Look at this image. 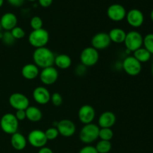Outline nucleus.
<instances>
[{
	"label": "nucleus",
	"mask_w": 153,
	"mask_h": 153,
	"mask_svg": "<svg viewBox=\"0 0 153 153\" xmlns=\"http://www.w3.org/2000/svg\"><path fill=\"white\" fill-rule=\"evenodd\" d=\"M55 58L53 52L46 46L35 49L32 55L34 64L41 69L53 66Z\"/></svg>",
	"instance_id": "nucleus-1"
},
{
	"label": "nucleus",
	"mask_w": 153,
	"mask_h": 153,
	"mask_svg": "<svg viewBox=\"0 0 153 153\" xmlns=\"http://www.w3.org/2000/svg\"><path fill=\"white\" fill-rule=\"evenodd\" d=\"M100 127L95 123H89L84 125L79 132V139L82 143L90 145L99 138Z\"/></svg>",
	"instance_id": "nucleus-2"
},
{
	"label": "nucleus",
	"mask_w": 153,
	"mask_h": 153,
	"mask_svg": "<svg viewBox=\"0 0 153 153\" xmlns=\"http://www.w3.org/2000/svg\"><path fill=\"white\" fill-rule=\"evenodd\" d=\"M49 32L44 28L37 30H32L28 35V42L30 45L35 49L45 47L49 43Z\"/></svg>",
	"instance_id": "nucleus-3"
},
{
	"label": "nucleus",
	"mask_w": 153,
	"mask_h": 153,
	"mask_svg": "<svg viewBox=\"0 0 153 153\" xmlns=\"http://www.w3.org/2000/svg\"><path fill=\"white\" fill-rule=\"evenodd\" d=\"M0 127L3 132L11 135L17 132L19 128V121L13 114L6 113L0 120Z\"/></svg>",
	"instance_id": "nucleus-4"
},
{
	"label": "nucleus",
	"mask_w": 153,
	"mask_h": 153,
	"mask_svg": "<svg viewBox=\"0 0 153 153\" xmlns=\"http://www.w3.org/2000/svg\"><path fill=\"white\" fill-rule=\"evenodd\" d=\"M143 37L139 31H131L126 33L124 43L127 50L134 52L143 46Z\"/></svg>",
	"instance_id": "nucleus-5"
},
{
	"label": "nucleus",
	"mask_w": 153,
	"mask_h": 153,
	"mask_svg": "<svg viewBox=\"0 0 153 153\" xmlns=\"http://www.w3.org/2000/svg\"><path fill=\"white\" fill-rule=\"evenodd\" d=\"M100 58V54L98 50L92 46L86 47L82 51L80 55L81 64L85 67H90L96 65Z\"/></svg>",
	"instance_id": "nucleus-6"
},
{
	"label": "nucleus",
	"mask_w": 153,
	"mask_h": 153,
	"mask_svg": "<svg viewBox=\"0 0 153 153\" xmlns=\"http://www.w3.org/2000/svg\"><path fill=\"white\" fill-rule=\"evenodd\" d=\"M27 141L33 147L40 149L43 146H46L48 140L44 131L40 129H34L28 134Z\"/></svg>",
	"instance_id": "nucleus-7"
},
{
	"label": "nucleus",
	"mask_w": 153,
	"mask_h": 153,
	"mask_svg": "<svg viewBox=\"0 0 153 153\" xmlns=\"http://www.w3.org/2000/svg\"><path fill=\"white\" fill-rule=\"evenodd\" d=\"M122 67L124 71L131 76H136L140 73L142 70L141 63L139 62L134 56H127L123 60Z\"/></svg>",
	"instance_id": "nucleus-8"
},
{
	"label": "nucleus",
	"mask_w": 153,
	"mask_h": 153,
	"mask_svg": "<svg viewBox=\"0 0 153 153\" xmlns=\"http://www.w3.org/2000/svg\"><path fill=\"white\" fill-rule=\"evenodd\" d=\"M9 104L10 105L17 110H25L29 106V100L28 97L21 93H13L9 97Z\"/></svg>",
	"instance_id": "nucleus-9"
},
{
	"label": "nucleus",
	"mask_w": 153,
	"mask_h": 153,
	"mask_svg": "<svg viewBox=\"0 0 153 153\" xmlns=\"http://www.w3.org/2000/svg\"><path fill=\"white\" fill-rule=\"evenodd\" d=\"M40 80L44 85H52L58 79V71L53 66L42 69L40 72Z\"/></svg>",
	"instance_id": "nucleus-10"
},
{
	"label": "nucleus",
	"mask_w": 153,
	"mask_h": 153,
	"mask_svg": "<svg viewBox=\"0 0 153 153\" xmlns=\"http://www.w3.org/2000/svg\"><path fill=\"white\" fill-rule=\"evenodd\" d=\"M111 39L108 33L99 32L96 34L91 40V46L97 50H103L110 46Z\"/></svg>",
	"instance_id": "nucleus-11"
},
{
	"label": "nucleus",
	"mask_w": 153,
	"mask_h": 153,
	"mask_svg": "<svg viewBox=\"0 0 153 153\" xmlns=\"http://www.w3.org/2000/svg\"><path fill=\"white\" fill-rule=\"evenodd\" d=\"M126 19L130 26L133 28H139L144 22V15L139 9L133 8L127 12Z\"/></svg>",
	"instance_id": "nucleus-12"
},
{
	"label": "nucleus",
	"mask_w": 153,
	"mask_h": 153,
	"mask_svg": "<svg viewBox=\"0 0 153 153\" xmlns=\"http://www.w3.org/2000/svg\"><path fill=\"white\" fill-rule=\"evenodd\" d=\"M56 128L59 134L65 137H72L76 131V127L74 123L68 119L61 120L58 122Z\"/></svg>",
	"instance_id": "nucleus-13"
},
{
	"label": "nucleus",
	"mask_w": 153,
	"mask_h": 153,
	"mask_svg": "<svg viewBox=\"0 0 153 153\" xmlns=\"http://www.w3.org/2000/svg\"><path fill=\"white\" fill-rule=\"evenodd\" d=\"M126 8L120 4H113L108 7L107 10V15L111 20L114 22H120L126 16Z\"/></svg>",
	"instance_id": "nucleus-14"
},
{
	"label": "nucleus",
	"mask_w": 153,
	"mask_h": 153,
	"mask_svg": "<svg viewBox=\"0 0 153 153\" xmlns=\"http://www.w3.org/2000/svg\"><path fill=\"white\" fill-rule=\"evenodd\" d=\"M78 117L80 122L84 125L92 123L96 117L95 109L90 105H84L79 108Z\"/></svg>",
	"instance_id": "nucleus-15"
},
{
	"label": "nucleus",
	"mask_w": 153,
	"mask_h": 153,
	"mask_svg": "<svg viewBox=\"0 0 153 153\" xmlns=\"http://www.w3.org/2000/svg\"><path fill=\"white\" fill-rule=\"evenodd\" d=\"M32 96L34 101L40 105H46L50 102L51 94L49 90L43 86H39L34 88Z\"/></svg>",
	"instance_id": "nucleus-16"
},
{
	"label": "nucleus",
	"mask_w": 153,
	"mask_h": 153,
	"mask_svg": "<svg viewBox=\"0 0 153 153\" xmlns=\"http://www.w3.org/2000/svg\"><path fill=\"white\" fill-rule=\"evenodd\" d=\"M17 17L16 15L10 12L3 14L0 19L1 28L7 31H10L13 28L17 26Z\"/></svg>",
	"instance_id": "nucleus-17"
},
{
	"label": "nucleus",
	"mask_w": 153,
	"mask_h": 153,
	"mask_svg": "<svg viewBox=\"0 0 153 153\" xmlns=\"http://www.w3.org/2000/svg\"><path fill=\"white\" fill-rule=\"evenodd\" d=\"M116 123V116L112 111H105L101 114L98 119V126L100 128H111Z\"/></svg>",
	"instance_id": "nucleus-18"
},
{
	"label": "nucleus",
	"mask_w": 153,
	"mask_h": 153,
	"mask_svg": "<svg viewBox=\"0 0 153 153\" xmlns=\"http://www.w3.org/2000/svg\"><path fill=\"white\" fill-rule=\"evenodd\" d=\"M22 76L27 80H33L40 75L39 67L34 64H27L23 66L21 70Z\"/></svg>",
	"instance_id": "nucleus-19"
},
{
	"label": "nucleus",
	"mask_w": 153,
	"mask_h": 153,
	"mask_svg": "<svg viewBox=\"0 0 153 153\" xmlns=\"http://www.w3.org/2000/svg\"><path fill=\"white\" fill-rule=\"evenodd\" d=\"M27 139L25 136L19 132H16L11 134L10 137V144L12 147L17 151L23 150L27 145Z\"/></svg>",
	"instance_id": "nucleus-20"
},
{
	"label": "nucleus",
	"mask_w": 153,
	"mask_h": 153,
	"mask_svg": "<svg viewBox=\"0 0 153 153\" xmlns=\"http://www.w3.org/2000/svg\"><path fill=\"white\" fill-rule=\"evenodd\" d=\"M25 114H26V119H28L31 122H39L41 120L43 117L41 110L36 106H28L25 109Z\"/></svg>",
	"instance_id": "nucleus-21"
},
{
	"label": "nucleus",
	"mask_w": 153,
	"mask_h": 153,
	"mask_svg": "<svg viewBox=\"0 0 153 153\" xmlns=\"http://www.w3.org/2000/svg\"><path fill=\"white\" fill-rule=\"evenodd\" d=\"M111 41L115 43H124L126 36V32L120 28H112L108 33Z\"/></svg>",
	"instance_id": "nucleus-22"
},
{
	"label": "nucleus",
	"mask_w": 153,
	"mask_h": 153,
	"mask_svg": "<svg viewBox=\"0 0 153 153\" xmlns=\"http://www.w3.org/2000/svg\"><path fill=\"white\" fill-rule=\"evenodd\" d=\"M54 64H55V66L59 69L66 70L71 66L72 59L68 55L60 54V55L55 56Z\"/></svg>",
	"instance_id": "nucleus-23"
},
{
	"label": "nucleus",
	"mask_w": 153,
	"mask_h": 153,
	"mask_svg": "<svg viewBox=\"0 0 153 153\" xmlns=\"http://www.w3.org/2000/svg\"><path fill=\"white\" fill-rule=\"evenodd\" d=\"M133 56H134L139 62L142 64V63H146L147 62V61H149V60H150L152 55H151L144 47L142 46L141 48L137 49V50L134 51V52H133Z\"/></svg>",
	"instance_id": "nucleus-24"
},
{
	"label": "nucleus",
	"mask_w": 153,
	"mask_h": 153,
	"mask_svg": "<svg viewBox=\"0 0 153 153\" xmlns=\"http://www.w3.org/2000/svg\"><path fill=\"white\" fill-rule=\"evenodd\" d=\"M95 147L98 153H109V152L111 150L112 144L111 141L100 140L97 143Z\"/></svg>",
	"instance_id": "nucleus-25"
},
{
	"label": "nucleus",
	"mask_w": 153,
	"mask_h": 153,
	"mask_svg": "<svg viewBox=\"0 0 153 153\" xmlns=\"http://www.w3.org/2000/svg\"><path fill=\"white\" fill-rule=\"evenodd\" d=\"M114 137V132L111 128H100L99 132V138L102 140L111 141Z\"/></svg>",
	"instance_id": "nucleus-26"
},
{
	"label": "nucleus",
	"mask_w": 153,
	"mask_h": 153,
	"mask_svg": "<svg viewBox=\"0 0 153 153\" xmlns=\"http://www.w3.org/2000/svg\"><path fill=\"white\" fill-rule=\"evenodd\" d=\"M143 47H144L151 55H153V33H149L143 37Z\"/></svg>",
	"instance_id": "nucleus-27"
},
{
	"label": "nucleus",
	"mask_w": 153,
	"mask_h": 153,
	"mask_svg": "<svg viewBox=\"0 0 153 153\" xmlns=\"http://www.w3.org/2000/svg\"><path fill=\"white\" fill-rule=\"evenodd\" d=\"M43 22L41 18L38 16H34L30 20V25L33 30L40 29L43 28Z\"/></svg>",
	"instance_id": "nucleus-28"
},
{
	"label": "nucleus",
	"mask_w": 153,
	"mask_h": 153,
	"mask_svg": "<svg viewBox=\"0 0 153 153\" xmlns=\"http://www.w3.org/2000/svg\"><path fill=\"white\" fill-rule=\"evenodd\" d=\"M44 132L48 140H55L59 135V132L56 127H50V128H47Z\"/></svg>",
	"instance_id": "nucleus-29"
},
{
	"label": "nucleus",
	"mask_w": 153,
	"mask_h": 153,
	"mask_svg": "<svg viewBox=\"0 0 153 153\" xmlns=\"http://www.w3.org/2000/svg\"><path fill=\"white\" fill-rule=\"evenodd\" d=\"M1 40H2L3 43H4L7 46H11L15 43L16 40L13 38V35L11 34L10 31H5L2 34V37H1Z\"/></svg>",
	"instance_id": "nucleus-30"
},
{
	"label": "nucleus",
	"mask_w": 153,
	"mask_h": 153,
	"mask_svg": "<svg viewBox=\"0 0 153 153\" xmlns=\"http://www.w3.org/2000/svg\"><path fill=\"white\" fill-rule=\"evenodd\" d=\"M10 33L13 35V38L15 40H20V39L23 38L25 36V32L23 30V28H22L21 27L16 26L15 28H13V29L10 31Z\"/></svg>",
	"instance_id": "nucleus-31"
},
{
	"label": "nucleus",
	"mask_w": 153,
	"mask_h": 153,
	"mask_svg": "<svg viewBox=\"0 0 153 153\" xmlns=\"http://www.w3.org/2000/svg\"><path fill=\"white\" fill-rule=\"evenodd\" d=\"M50 102H52L53 105L58 107V106H60L62 104L63 98L59 93H54V94L51 95Z\"/></svg>",
	"instance_id": "nucleus-32"
},
{
	"label": "nucleus",
	"mask_w": 153,
	"mask_h": 153,
	"mask_svg": "<svg viewBox=\"0 0 153 153\" xmlns=\"http://www.w3.org/2000/svg\"><path fill=\"white\" fill-rule=\"evenodd\" d=\"M79 153H98L95 146L91 145H87L79 150Z\"/></svg>",
	"instance_id": "nucleus-33"
},
{
	"label": "nucleus",
	"mask_w": 153,
	"mask_h": 153,
	"mask_svg": "<svg viewBox=\"0 0 153 153\" xmlns=\"http://www.w3.org/2000/svg\"><path fill=\"white\" fill-rule=\"evenodd\" d=\"M87 67H85V65H83L82 64H79L77 67L75 69V72H76V74L79 76H83L86 73Z\"/></svg>",
	"instance_id": "nucleus-34"
},
{
	"label": "nucleus",
	"mask_w": 153,
	"mask_h": 153,
	"mask_svg": "<svg viewBox=\"0 0 153 153\" xmlns=\"http://www.w3.org/2000/svg\"><path fill=\"white\" fill-rule=\"evenodd\" d=\"M15 117L18 121H22L26 119V114H25V110H17L16 111Z\"/></svg>",
	"instance_id": "nucleus-35"
},
{
	"label": "nucleus",
	"mask_w": 153,
	"mask_h": 153,
	"mask_svg": "<svg viewBox=\"0 0 153 153\" xmlns=\"http://www.w3.org/2000/svg\"><path fill=\"white\" fill-rule=\"evenodd\" d=\"M7 2L13 7H20L24 4L25 0H7Z\"/></svg>",
	"instance_id": "nucleus-36"
},
{
	"label": "nucleus",
	"mask_w": 153,
	"mask_h": 153,
	"mask_svg": "<svg viewBox=\"0 0 153 153\" xmlns=\"http://www.w3.org/2000/svg\"><path fill=\"white\" fill-rule=\"evenodd\" d=\"M53 0H38L40 5L43 7H48L52 4Z\"/></svg>",
	"instance_id": "nucleus-37"
},
{
	"label": "nucleus",
	"mask_w": 153,
	"mask_h": 153,
	"mask_svg": "<svg viewBox=\"0 0 153 153\" xmlns=\"http://www.w3.org/2000/svg\"><path fill=\"white\" fill-rule=\"evenodd\" d=\"M37 153H54V152L50 148L46 147V146H43V147L39 149L38 152Z\"/></svg>",
	"instance_id": "nucleus-38"
},
{
	"label": "nucleus",
	"mask_w": 153,
	"mask_h": 153,
	"mask_svg": "<svg viewBox=\"0 0 153 153\" xmlns=\"http://www.w3.org/2000/svg\"><path fill=\"white\" fill-rule=\"evenodd\" d=\"M150 18H151V19H152V22H153V10H152V11H151V13H150Z\"/></svg>",
	"instance_id": "nucleus-39"
},
{
	"label": "nucleus",
	"mask_w": 153,
	"mask_h": 153,
	"mask_svg": "<svg viewBox=\"0 0 153 153\" xmlns=\"http://www.w3.org/2000/svg\"><path fill=\"white\" fill-rule=\"evenodd\" d=\"M3 3H4V0H0V7L3 5Z\"/></svg>",
	"instance_id": "nucleus-40"
},
{
	"label": "nucleus",
	"mask_w": 153,
	"mask_h": 153,
	"mask_svg": "<svg viewBox=\"0 0 153 153\" xmlns=\"http://www.w3.org/2000/svg\"><path fill=\"white\" fill-rule=\"evenodd\" d=\"M152 77H153V62H152Z\"/></svg>",
	"instance_id": "nucleus-41"
},
{
	"label": "nucleus",
	"mask_w": 153,
	"mask_h": 153,
	"mask_svg": "<svg viewBox=\"0 0 153 153\" xmlns=\"http://www.w3.org/2000/svg\"><path fill=\"white\" fill-rule=\"evenodd\" d=\"M1 29H2V28H1V24H0V32H1Z\"/></svg>",
	"instance_id": "nucleus-42"
},
{
	"label": "nucleus",
	"mask_w": 153,
	"mask_h": 153,
	"mask_svg": "<svg viewBox=\"0 0 153 153\" xmlns=\"http://www.w3.org/2000/svg\"><path fill=\"white\" fill-rule=\"evenodd\" d=\"M28 1H36V0H28Z\"/></svg>",
	"instance_id": "nucleus-43"
}]
</instances>
